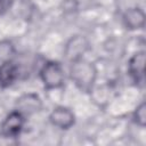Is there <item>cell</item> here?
I'll use <instances>...</instances> for the list:
<instances>
[{
  "instance_id": "8",
  "label": "cell",
  "mask_w": 146,
  "mask_h": 146,
  "mask_svg": "<svg viewBox=\"0 0 146 146\" xmlns=\"http://www.w3.org/2000/svg\"><path fill=\"white\" fill-rule=\"evenodd\" d=\"M122 22L128 30H140L145 26V13L138 7L129 8L123 13Z\"/></svg>"
},
{
  "instance_id": "9",
  "label": "cell",
  "mask_w": 146,
  "mask_h": 146,
  "mask_svg": "<svg viewBox=\"0 0 146 146\" xmlns=\"http://www.w3.org/2000/svg\"><path fill=\"white\" fill-rule=\"evenodd\" d=\"M18 78V66L10 59L0 64V88L10 87Z\"/></svg>"
},
{
  "instance_id": "7",
  "label": "cell",
  "mask_w": 146,
  "mask_h": 146,
  "mask_svg": "<svg viewBox=\"0 0 146 146\" xmlns=\"http://www.w3.org/2000/svg\"><path fill=\"white\" fill-rule=\"evenodd\" d=\"M42 108V100L36 94H24L16 100V110L22 114L31 115Z\"/></svg>"
},
{
  "instance_id": "2",
  "label": "cell",
  "mask_w": 146,
  "mask_h": 146,
  "mask_svg": "<svg viewBox=\"0 0 146 146\" xmlns=\"http://www.w3.org/2000/svg\"><path fill=\"white\" fill-rule=\"evenodd\" d=\"M40 79L47 90L62 88L65 82V73L62 64L56 60L46 62L40 70Z\"/></svg>"
},
{
  "instance_id": "10",
  "label": "cell",
  "mask_w": 146,
  "mask_h": 146,
  "mask_svg": "<svg viewBox=\"0 0 146 146\" xmlns=\"http://www.w3.org/2000/svg\"><path fill=\"white\" fill-rule=\"evenodd\" d=\"M132 121L140 128H144L146 125V104H145V102H141L133 111Z\"/></svg>"
},
{
  "instance_id": "6",
  "label": "cell",
  "mask_w": 146,
  "mask_h": 146,
  "mask_svg": "<svg viewBox=\"0 0 146 146\" xmlns=\"http://www.w3.org/2000/svg\"><path fill=\"white\" fill-rule=\"evenodd\" d=\"M128 72L132 81L137 86L144 83L145 78V51H138L133 54L128 62Z\"/></svg>"
},
{
  "instance_id": "11",
  "label": "cell",
  "mask_w": 146,
  "mask_h": 146,
  "mask_svg": "<svg viewBox=\"0 0 146 146\" xmlns=\"http://www.w3.org/2000/svg\"><path fill=\"white\" fill-rule=\"evenodd\" d=\"M14 51V47L9 41L0 42V64L6 60H10Z\"/></svg>"
},
{
  "instance_id": "12",
  "label": "cell",
  "mask_w": 146,
  "mask_h": 146,
  "mask_svg": "<svg viewBox=\"0 0 146 146\" xmlns=\"http://www.w3.org/2000/svg\"><path fill=\"white\" fill-rule=\"evenodd\" d=\"M11 6V0H0V15L5 14Z\"/></svg>"
},
{
  "instance_id": "4",
  "label": "cell",
  "mask_w": 146,
  "mask_h": 146,
  "mask_svg": "<svg viewBox=\"0 0 146 146\" xmlns=\"http://www.w3.org/2000/svg\"><path fill=\"white\" fill-rule=\"evenodd\" d=\"M90 49L89 40L81 34H75L71 36L64 47V55L70 62L83 58L86 52Z\"/></svg>"
},
{
  "instance_id": "5",
  "label": "cell",
  "mask_w": 146,
  "mask_h": 146,
  "mask_svg": "<svg viewBox=\"0 0 146 146\" xmlns=\"http://www.w3.org/2000/svg\"><path fill=\"white\" fill-rule=\"evenodd\" d=\"M49 121L54 127L60 130H68L75 123V115L71 108L57 106L49 114Z\"/></svg>"
},
{
  "instance_id": "3",
  "label": "cell",
  "mask_w": 146,
  "mask_h": 146,
  "mask_svg": "<svg viewBox=\"0 0 146 146\" xmlns=\"http://www.w3.org/2000/svg\"><path fill=\"white\" fill-rule=\"evenodd\" d=\"M26 116L19 111L14 110L10 112L0 124V135L3 138H17L25 125Z\"/></svg>"
},
{
  "instance_id": "1",
  "label": "cell",
  "mask_w": 146,
  "mask_h": 146,
  "mask_svg": "<svg viewBox=\"0 0 146 146\" xmlns=\"http://www.w3.org/2000/svg\"><path fill=\"white\" fill-rule=\"evenodd\" d=\"M98 71L94 63L80 58L74 62H71L70 67V78L73 83L83 92H91L96 80H97Z\"/></svg>"
}]
</instances>
